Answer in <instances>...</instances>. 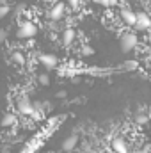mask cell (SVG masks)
Instances as JSON below:
<instances>
[{
  "instance_id": "1",
  "label": "cell",
  "mask_w": 151,
  "mask_h": 153,
  "mask_svg": "<svg viewBox=\"0 0 151 153\" xmlns=\"http://www.w3.org/2000/svg\"><path fill=\"white\" fill-rule=\"evenodd\" d=\"M137 43H139V39H137V36L133 32H124L121 36V39H119V48H121L123 53H130L137 46Z\"/></svg>"
},
{
  "instance_id": "2",
  "label": "cell",
  "mask_w": 151,
  "mask_h": 153,
  "mask_svg": "<svg viewBox=\"0 0 151 153\" xmlns=\"http://www.w3.org/2000/svg\"><path fill=\"white\" fill-rule=\"evenodd\" d=\"M38 34V27L32 23V22H23V23H20V27H18V30H16V36L20 39H30L34 38Z\"/></svg>"
},
{
  "instance_id": "3",
  "label": "cell",
  "mask_w": 151,
  "mask_h": 153,
  "mask_svg": "<svg viewBox=\"0 0 151 153\" xmlns=\"http://www.w3.org/2000/svg\"><path fill=\"white\" fill-rule=\"evenodd\" d=\"M16 109H18V112H21V114H32V112H34V103L30 102V98H29L27 94H23V96H20L18 102H16Z\"/></svg>"
},
{
  "instance_id": "4",
  "label": "cell",
  "mask_w": 151,
  "mask_h": 153,
  "mask_svg": "<svg viewBox=\"0 0 151 153\" xmlns=\"http://www.w3.org/2000/svg\"><path fill=\"white\" fill-rule=\"evenodd\" d=\"M39 64L44 70H55L59 66V59H57V55H52V53H41L39 55Z\"/></svg>"
},
{
  "instance_id": "5",
  "label": "cell",
  "mask_w": 151,
  "mask_h": 153,
  "mask_svg": "<svg viewBox=\"0 0 151 153\" xmlns=\"http://www.w3.org/2000/svg\"><path fill=\"white\" fill-rule=\"evenodd\" d=\"M137 30H150L151 29V18L146 13H137V22L133 25Z\"/></svg>"
},
{
  "instance_id": "6",
  "label": "cell",
  "mask_w": 151,
  "mask_h": 153,
  "mask_svg": "<svg viewBox=\"0 0 151 153\" xmlns=\"http://www.w3.org/2000/svg\"><path fill=\"white\" fill-rule=\"evenodd\" d=\"M64 13H66V7H64V4H55V5L50 9L48 16H50V20H53V22H59V20L64 16Z\"/></svg>"
},
{
  "instance_id": "7",
  "label": "cell",
  "mask_w": 151,
  "mask_h": 153,
  "mask_svg": "<svg viewBox=\"0 0 151 153\" xmlns=\"http://www.w3.org/2000/svg\"><path fill=\"white\" fill-rule=\"evenodd\" d=\"M121 18H123V22L126 23V25H135V22H137V13H133V11H130V9H123L121 11Z\"/></svg>"
},
{
  "instance_id": "8",
  "label": "cell",
  "mask_w": 151,
  "mask_h": 153,
  "mask_svg": "<svg viewBox=\"0 0 151 153\" xmlns=\"http://www.w3.org/2000/svg\"><path fill=\"white\" fill-rule=\"evenodd\" d=\"M76 144H78V135L76 134H71L70 137H66L62 141V150L64 152H71V150H75Z\"/></svg>"
},
{
  "instance_id": "9",
  "label": "cell",
  "mask_w": 151,
  "mask_h": 153,
  "mask_svg": "<svg viewBox=\"0 0 151 153\" xmlns=\"http://www.w3.org/2000/svg\"><path fill=\"white\" fill-rule=\"evenodd\" d=\"M112 150L115 153H128V144H126V141H124V139L115 137V139L112 141Z\"/></svg>"
},
{
  "instance_id": "10",
  "label": "cell",
  "mask_w": 151,
  "mask_h": 153,
  "mask_svg": "<svg viewBox=\"0 0 151 153\" xmlns=\"http://www.w3.org/2000/svg\"><path fill=\"white\" fill-rule=\"evenodd\" d=\"M18 123V117L13 114V112H7V114L2 117V126H14Z\"/></svg>"
},
{
  "instance_id": "11",
  "label": "cell",
  "mask_w": 151,
  "mask_h": 153,
  "mask_svg": "<svg viewBox=\"0 0 151 153\" xmlns=\"http://www.w3.org/2000/svg\"><path fill=\"white\" fill-rule=\"evenodd\" d=\"M62 41H64V45H71L75 41V30L73 29H66L62 32Z\"/></svg>"
},
{
  "instance_id": "12",
  "label": "cell",
  "mask_w": 151,
  "mask_h": 153,
  "mask_svg": "<svg viewBox=\"0 0 151 153\" xmlns=\"http://www.w3.org/2000/svg\"><path fill=\"white\" fill-rule=\"evenodd\" d=\"M11 59H13V62L18 64V66H23V64H25V57H23V53H20V52H14V53L11 55Z\"/></svg>"
},
{
  "instance_id": "13",
  "label": "cell",
  "mask_w": 151,
  "mask_h": 153,
  "mask_svg": "<svg viewBox=\"0 0 151 153\" xmlns=\"http://www.w3.org/2000/svg\"><path fill=\"white\" fill-rule=\"evenodd\" d=\"M38 84H41V85H48V84H50V76H48V73H41V75H38Z\"/></svg>"
},
{
  "instance_id": "14",
  "label": "cell",
  "mask_w": 151,
  "mask_h": 153,
  "mask_svg": "<svg viewBox=\"0 0 151 153\" xmlns=\"http://www.w3.org/2000/svg\"><path fill=\"white\" fill-rule=\"evenodd\" d=\"M100 5H103V7H112V5H115L117 4V0H96Z\"/></svg>"
},
{
  "instance_id": "15",
  "label": "cell",
  "mask_w": 151,
  "mask_h": 153,
  "mask_svg": "<svg viewBox=\"0 0 151 153\" xmlns=\"http://www.w3.org/2000/svg\"><path fill=\"white\" fill-rule=\"evenodd\" d=\"M7 14H9V5L0 4V20H2V18H5Z\"/></svg>"
},
{
  "instance_id": "16",
  "label": "cell",
  "mask_w": 151,
  "mask_h": 153,
  "mask_svg": "<svg viewBox=\"0 0 151 153\" xmlns=\"http://www.w3.org/2000/svg\"><path fill=\"white\" fill-rule=\"evenodd\" d=\"M148 119H150V117H148L146 114H141V116H137V117H135V121H137L139 125H144V123H148Z\"/></svg>"
},
{
  "instance_id": "17",
  "label": "cell",
  "mask_w": 151,
  "mask_h": 153,
  "mask_svg": "<svg viewBox=\"0 0 151 153\" xmlns=\"http://www.w3.org/2000/svg\"><path fill=\"white\" fill-rule=\"evenodd\" d=\"M82 53H84V55H91V53H93V48H89V46H84V48H82Z\"/></svg>"
},
{
  "instance_id": "18",
  "label": "cell",
  "mask_w": 151,
  "mask_h": 153,
  "mask_svg": "<svg viewBox=\"0 0 151 153\" xmlns=\"http://www.w3.org/2000/svg\"><path fill=\"white\" fill-rule=\"evenodd\" d=\"M70 4H71V5H73V7H80V4H82V0H70Z\"/></svg>"
},
{
  "instance_id": "19",
  "label": "cell",
  "mask_w": 151,
  "mask_h": 153,
  "mask_svg": "<svg viewBox=\"0 0 151 153\" xmlns=\"http://www.w3.org/2000/svg\"><path fill=\"white\" fill-rule=\"evenodd\" d=\"M5 36H7V34H5V30H2V29H0V43H2V41H5Z\"/></svg>"
},
{
  "instance_id": "20",
  "label": "cell",
  "mask_w": 151,
  "mask_h": 153,
  "mask_svg": "<svg viewBox=\"0 0 151 153\" xmlns=\"http://www.w3.org/2000/svg\"><path fill=\"white\" fill-rule=\"evenodd\" d=\"M133 153H148V150H137V152H133Z\"/></svg>"
},
{
  "instance_id": "21",
  "label": "cell",
  "mask_w": 151,
  "mask_h": 153,
  "mask_svg": "<svg viewBox=\"0 0 151 153\" xmlns=\"http://www.w3.org/2000/svg\"><path fill=\"white\" fill-rule=\"evenodd\" d=\"M5 2H7V0H0V4H5Z\"/></svg>"
}]
</instances>
